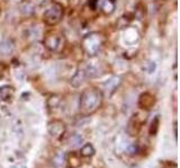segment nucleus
Listing matches in <instances>:
<instances>
[{
	"label": "nucleus",
	"instance_id": "obj_10",
	"mask_svg": "<svg viewBox=\"0 0 180 168\" xmlns=\"http://www.w3.org/2000/svg\"><path fill=\"white\" fill-rule=\"evenodd\" d=\"M94 154H95V148L91 144L83 145L81 150H80V156H82V157H91Z\"/></svg>",
	"mask_w": 180,
	"mask_h": 168
},
{
	"label": "nucleus",
	"instance_id": "obj_15",
	"mask_svg": "<svg viewBox=\"0 0 180 168\" xmlns=\"http://www.w3.org/2000/svg\"><path fill=\"white\" fill-rule=\"evenodd\" d=\"M119 82H121V79L118 77V76H113V77H111L109 80H107V82H106V84H105V86L107 88V89H115L116 86L119 84Z\"/></svg>",
	"mask_w": 180,
	"mask_h": 168
},
{
	"label": "nucleus",
	"instance_id": "obj_18",
	"mask_svg": "<svg viewBox=\"0 0 180 168\" xmlns=\"http://www.w3.org/2000/svg\"><path fill=\"white\" fill-rule=\"evenodd\" d=\"M10 1H19V0H10Z\"/></svg>",
	"mask_w": 180,
	"mask_h": 168
},
{
	"label": "nucleus",
	"instance_id": "obj_1",
	"mask_svg": "<svg viewBox=\"0 0 180 168\" xmlns=\"http://www.w3.org/2000/svg\"><path fill=\"white\" fill-rule=\"evenodd\" d=\"M103 95L97 89H87L83 91L80 100V110L84 114H90L95 112L100 106Z\"/></svg>",
	"mask_w": 180,
	"mask_h": 168
},
{
	"label": "nucleus",
	"instance_id": "obj_11",
	"mask_svg": "<svg viewBox=\"0 0 180 168\" xmlns=\"http://www.w3.org/2000/svg\"><path fill=\"white\" fill-rule=\"evenodd\" d=\"M68 163H69V166L71 168H78L81 164V161H80V157L76 152H71L69 155V157H68Z\"/></svg>",
	"mask_w": 180,
	"mask_h": 168
},
{
	"label": "nucleus",
	"instance_id": "obj_12",
	"mask_svg": "<svg viewBox=\"0 0 180 168\" xmlns=\"http://www.w3.org/2000/svg\"><path fill=\"white\" fill-rule=\"evenodd\" d=\"M84 72L83 71H78V72L74 74V76L72 77V80H71V84H72L73 86H79L81 83L83 82V80H84Z\"/></svg>",
	"mask_w": 180,
	"mask_h": 168
},
{
	"label": "nucleus",
	"instance_id": "obj_16",
	"mask_svg": "<svg viewBox=\"0 0 180 168\" xmlns=\"http://www.w3.org/2000/svg\"><path fill=\"white\" fill-rule=\"evenodd\" d=\"M114 8L115 6L111 0H105L104 4H103V9H104V11L106 14H111V11L114 10Z\"/></svg>",
	"mask_w": 180,
	"mask_h": 168
},
{
	"label": "nucleus",
	"instance_id": "obj_8",
	"mask_svg": "<svg viewBox=\"0 0 180 168\" xmlns=\"http://www.w3.org/2000/svg\"><path fill=\"white\" fill-rule=\"evenodd\" d=\"M13 51H14V44L11 43V41L7 39L0 44V52L2 53V55H9Z\"/></svg>",
	"mask_w": 180,
	"mask_h": 168
},
{
	"label": "nucleus",
	"instance_id": "obj_5",
	"mask_svg": "<svg viewBox=\"0 0 180 168\" xmlns=\"http://www.w3.org/2000/svg\"><path fill=\"white\" fill-rule=\"evenodd\" d=\"M14 96V89L9 85H4L0 88V99L2 101H10Z\"/></svg>",
	"mask_w": 180,
	"mask_h": 168
},
{
	"label": "nucleus",
	"instance_id": "obj_13",
	"mask_svg": "<svg viewBox=\"0 0 180 168\" xmlns=\"http://www.w3.org/2000/svg\"><path fill=\"white\" fill-rule=\"evenodd\" d=\"M59 44H60V41L56 36H50V37L46 38V46H47L50 49H52V51L56 49L58 46H59Z\"/></svg>",
	"mask_w": 180,
	"mask_h": 168
},
{
	"label": "nucleus",
	"instance_id": "obj_2",
	"mask_svg": "<svg viewBox=\"0 0 180 168\" xmlns=\"http://www.w3.org/2000/svg\"><path fill=\"white\" fill-rule=\"evenodd\" d=\"M101 39L100 37L96 34H91L89 36H87L83 39V46L86 48V51L89 53L90 55H94L98 52V49L100 48Z\"/></svg>",
	"mask_w": 180,
	"mask_h": 168
},
{
	"label": "nucleus",
	"instance_id": "obj_9",
	"mask_svg": "<svg viewBox=\"0 0 180 168\" xmlns=\"http://www.w3.org/2000/svg\"><path fill=\"white\" fill-rule=\"evenodd\" d=\"M64 161H66V157H64V154L62 151H59L56 152L55 156L53 157V166L55 168H61L64 165Z\"/></svg>",
	"mask_w": 180,
	"mask_h": 168
},
{
	"label": "nucleus",
	"instance_id": "obj_14",
	"mask_svg": "<svg viewBox=\"0 0 180 168\" xmlns=\"http://www.w3.org/2000/svg\"><path fill=\"white\" fill-rule=\"evenodd\" d=\"M21 14L25 15V16H28V15H31L34 13V5L32 4V2H24V4L21 5Z\"/></svg>",
	"mask_w": 180,
	"mask_h": 168
},
{
	"label": "nucleus",
	"instance_id": "obj_3",
	"mask_svg": "<svg viewBox=\"0 0 180 168\" xmlns=\"http://www.w3.org/2000/svg\"><path fill=\"white\" fill-rule=\"evenodd\" d=\"M62 16V9L59 5H53L50 8H47V10L44 13V19L47 24H56L58 21L61 19Z\"/></svg>",
	"mask_w": 180,
	"mask_h": 168
},
{
	"label": "nucleus",
	"instance_id": "obj_4",
	"mask_svg": "<svg viewBox=\"0 0 180 168\" xmlns=\"http://www.w3.org/2000/svg\"><path fill=\"white\" fill-rule=\"evenodd\" d=\"M49 134L52 136L53 138H61L62 134L66 131V126L62 121L60 120H53L49 123Z\"/></svg>",
	"mask_w": 180,
	"mask_h": 168
},
{
	"label": "nucleus",
	"instance_id": "obj_17",
	"mask_svg": "<svg viewBox=\"0 0 180 168\" xmlns=\"http://www.w3.org/2000/svg\"><path fill=\"white\" fill-rule=\"evenodd\" d=\"M146 71L149 74H153L156 71V63L154 61H149L146 63Z\"/></svg>",
	"mask_w": 180,
	"mask_h": 168
},
{
	"label": "nucleus",
	"instance_id": "obj_6",
	"mask_svg": "<svg viewBox=\"0 0 180 168\" xmlns=\"http://www.w3.org/2000/svg\"><path fill=\"white\" fill-rule=\"evenodd\" d=\"M154 96L150 95L148 93L145 94H143L141 96V99H140V105L142 106V109H150L151 106L154 104Z\"/></svg>",
	"mask_w": 180,
	"mask_h": 168
},
{
	"label": "nucleus",
	"instance_id": "obj_7",
	"mask_svg": "<svg viewBox=\"0 0 180 168\" xmlns=\"http://www.w3.org/2000/svg\"><path fill=\"white\" fill-rule=\"evenodd\" d=\"M83 72H84V75L88 76V77H96L99 74V69H98V66L96 64L90 63V64L87 65L86 70Z\"/></svg>",
	"mask_w": 180,
	"mask_h": 168
}]
</instances>
